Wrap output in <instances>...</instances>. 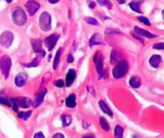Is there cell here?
Listing matches in <instances>:
<instances>
[{"label":"cell","mask_w":164,"mask_h":138,"mask_svg":"<svg viewBox=\"0 0 164 138\" xmlns=\"http://www.w3.org/2000/svg\"><path fill=\"white\" fill-rule=\"evenodd\" d=\"M128 71V64L126 61H119L113 69L112 74L117 79L123 78Z\"/></svg>","instance_id":"cell-1"},{"label":"cell","mask_w":164,"mask_h":138,"mask_svg":"<svg viewBox=\"0 0 164 138\" xmlns=\"http://www.w3.org/2000/svg\"><path fill=\"white\" fill-rule=\"evenodd\" d=\"M12 21L13 22L19 26H22L25 24L27 21V16L21 8H16L12 12Z\"/></svg>","instance_id":"cell-2"},{"label":"cell","mask_w":164,"mask_h":138,"mask_svg":"<svg viewBox=\"0 0 164 138\" xmlns=\"http://www.w3.org/2000/svg\"><path fill=\"white\" fill-rule=\"evenodd\" d=\"M39 25L42 31H50L52 28V18L49 12H44L41 14L39 19Z\"/></svg>","instance_id":"cell-3"},{"label":"cell","mask_w":164,"mask_h":138,"mask_svg":"<svg viewBox=\"0 0 164 138\" xmlns=\"http://www.w3.org/2000/svg\"><path fill=\"white\" fill-rule=\"evenodd\" d=\"M11 65H12V61L8 55H3L0 58V70L5 78L9 77Z\"/></svg>","instance_id":"cell-4"},{"label":"cell","mask_w":164,"mask_h":138,"mask_svg":"<svg viewBox=\"0 0 164 138\" xmlns=\"http://www.w3.org/2000/svg\"><path fill=\"white\" fill-rule=\"evenodd\" d=\"M14 39V35L12 32L9 31H5L1 34L0 37V43L4 48H9L12 45V41Z\"/></svg>","instance_id":"cell-5"},{"label":"cell","mask_w":164,"mask_h":138,"mask_svg":"<svg viewBox=\"0 0 164 138\" xmlns=\"http://www.w3.org/2000/svg\"><path fill=\"white\" fill-rule=\"evenodd\" d=\"M94 62L95 64H96V68H97V71L98 72L99 78H101L103 75V64H104V58H103V55L101 53L97 52V53L94 55Z\"/></svg>","instance_id":"cell-6"},{"label":"cell","mask_w":164,"mask_h":138,"mask_svg":"<svg viewBox=\"0 0 164 138\" xmlns=\"http://www.w3.org/2000/svg\"><path fill=\"white\" fill-rule=\"evenodd\" d=\"M25 8L30 16H34L40 9V4L35 0H28L25 3Z\"/></svg>","instance_id":"cell-7"},{"label":"cell","mask_w":164,"mask_h":138,"mask_svg":"<svg viewBox=\"0 0 164 138\" xmlns=\"http://www.w3.org/2000/svg\"><path fill=\"white\" fill-rule=\"evenodd\" d=\"M59 39V35L58 34H51L50 36L47 37L45 40V45L49 49V51H52L57 44L58 40Z\"/></svg>","instance_id":"cell-8"},{"label":"cell","mask_w":164,"mask_h":138,"mask_svg":"<svg viewBox=\"0 0 164 138\" xmlns=\"http://www.w3.org/2000/svg\"><path fill=\"white\" fill-rule=\"evenodd\" d=\"M11 101L16 102L19 107L22 108H28L31 105V101L28 98H12Z\"/></svg>","instance_id":"cell-9"},{"label":"cell","mask_w":164,"mask_h":138,"mask_svg":"<svg viewBox=\"0 0 164 138\" xmlns=\"http://www.w3.org/2000/svg\"><path fill=\"white\" fill-rule=\"evenodd\" d=\"M31 43L34 52L36 53H41L42 55V57H45V52L42 50V41L40 39H31Z\"/></svg>","instance_id":"cell-10"},{"label":"cell","mask_w":164,"mask_h":138,"mask_svg":"<svg viewBox=\"0 0 164 138\" xmlns=\"http://www.w3.org/2000/svg\"><path fill=\"white\" fill-rule=\"evenodd\" d=\"M26 80H27V75L25 73H20L16 77L15 79V83H16V86L18 87H23L24 85L26 83Z\"/></svg>","instance_id":"cell-11"},{"label":"cell","mask_w":164,"mask_h":138,"mask_svg":"<svg viewBox=\"0 0 164 138\" xmlns=\"http://www.w3.org/2000/svg\"><path fill=\"white\" fill-rule=\"evenodd\" d=\"M75 78H76L75 71L74 69H70L68 73L67 74V76H66V85H67V87H70L72 85Z\"/></svg>","instance_id":"cell-12"},{"label":"cell","mask_w":164,"mask_h":138,"mask_svg":"<svg viewBox=\"0 0 164 138\" xmlns=\"http://www.w3.org/2000/svg\"><path fill=\"white\" fill-rule=\"evenodd\" d=\"M46 93H47V90L45 89L43 90V91H42V92H40L38 94V95H37L36 98H35V102H34V107H39V106L42 104V103L44 100V98H45Z\"/></svg>","instance_id":"cell-13"},{"label":"cell","mask_w":164,"mask_h":138,"mask_svg":"<svg viewBox=\"0 0 164 138\" xmlns=\"http://www.w3.org/2000/svg\"><path fill=\"white\" fill-rule=\"evenodd\" d=\"M102 43V37L99 33H96L91 37L90 41H89V45L90 47H93L94 45H100Z\"/></svg>","instance_id":"cell-14"},{"label":"cell","mask_w":164,"mask_h":138,"mask_svg":"<svg viewBox=\"0 0 164 138\" xmlns=\"http://www.w3.org/2000/svg\"><path fill=\"white\" fill-rule=\"evenodd\" d=\"M134 29L136 33H138L139 34H140V35H142V36L143 37H146V38H155V37H157V35L152 34V33L149 32H147V30L143 29V28H141L135 27Z\"/></svg>","instance_id":"cell-15"},{"label":"cell","mask_w":164,"mask_h":138,"mask_svg":"<svg viewBox=\"0 0 164 138\" xmlns=\"http://www.w3.org/2000/svg\"><path fill=\"white\" fill-rule=\"evenodd\" d=\"M161 62H162V58L160 57V55H154L150 58V64L155 68L159 67Z\"/></svg>","instance_id":"cell-16"},{"label":"cell","mask_w":164,"mask_h":138,"mask_svg":"<svg viewBox=\"0 0 164 138\" xmlns=\"http://www.w3.org/2000/svg\"><path fill=\"white\" fill-rule=\"evenodd\" d=\"M66 105L68 107H74L76 106V96L74 94H71L69 96L67 97L65 100Z\"/></svg>","instance_id":"cell-17"},{"label":"cell","mask_w":164,"mask_h":138,"mask_svg":"<svg viewBox=\"0 0 164 138\" xmlns=\"http://www.w3.org/2000/svg\"><path fill=\"white\" fill-rule=\"evenodd\" d=\"M129 84L133 88H140V85H141L140 78L139 77H137V76H132L131 78H130Z\"/></svg>","instance_id":"cell-18"},{"label":"cell","mask_w":164,"mask_h":138,"mask_svg":"<svg viewBox=\"0 0 164 138\" xmlns=\"http://www.w3.org/2000/svg\"><path fill=\"white\" fill-rule=\"evenodd\" d=\"M99 105H100V107L101 108L103 112L107 114V115H109L110 117H112L113 116L112 110H111V108L107 105V104H106L105 102L103 101V100H100V101H99Z\"/></svg>","instance_id":"cell-19"},{"label":"cell","mask_w":164,"mask_h":138,"mask_svg":"<svg viewBox=\"0 0 164 138\" xmlns=\"http://www.w3.org/2000/svg\"><path fill=\"white\" fill-rule=\"evenodd\" d=\"M143 3V1H133L130 3V7L133 11L138 13H142V11L140 9V5Z\"/></svg>","instance_id":"cell-20"},{"label":"cell","mask_w":164,"mask_h":138,"mask_svg":"<svg viewBox=\"0 0 164 138\" xmlns=\"http://www.w3.org/2000/svg\"><path fill=\"white\" fill-rule=\"evenodd\" d=\"M61 119L62 121V124L64 127L69 126L71 121H72V118H71V116L67 115V114H64V115L61 116Z\"/></svg>","instance_id":"cell-21"},{"label":"cell","mask_w":164,"mask_h":138,"mask_svg":"<svg viewBox=\"0 0 164 138\" xmlns=\"http://www.w3.org/2000/svg\"><path fill=\"white\" fill-rule=\"evenodd\" d=\"M119 58H120V55L119 53H118V51L113 50L112 52H111V64H114L115 62H119Z\"/></svg>","instance_id":"cell-22"},{"label":"cell","mask_w":164,"mask_h":138,"mask_svg":"<svg viewBox=\"0 0 164 138\" xmlns=\"http://www.w3.org/2000/svg\"><path fill=\"white\" fill-rule=\"evenodd\" d=\"M124 134V128L121 127L120 125H117L114 129V136L117 138H121L123 136Z\"/></svg>","instance_id":"cell-23"},{"label":"cell","mask_w":164,"mask_h":138,"mask_svg":"<svg viewBox=\"0 0 164 138\" xmlns=\"http://www.w3.org/2000/svg\"><path fill=\"white\" fill-rule=\"evenodd\" d=\"M61 50L59 49L58 51L57 52L55 55V59H54V62H53V68L55 70L57 69L58 65L59 64V61H60V58H61Z\"/></svg>","instance_id":"cell-24"},{"label":"cell","mask_w":164,"mask_h":138,"mask_svg":"<svg viewBox=\"0 0 164 138\" xmlns=\"http://www.w3.org/2000/svg\"><path fill=\"white\" fill-rule=\"evenodd\" d=\"M100 126L105 131H108L110 130V126H109L108 123H107V120L104 118V117H101L100 118Z\"/></svg>","instance_id":"cell-25"},{"label":"cell","mask_w":164,"mask_h":138,"mask_svg":"<svg viewBox=\"0 0 164 138\" xmlns=\"http://www.w3.org/2000/svg\"><path fill=\"white\" fill-rule=\"evenodd\" d=\"M97 1L100 6H106L108 9L112 8V3L109 0H97Z\"/></svg>","instance_id":"cell-26"},{"label":"cell","mask_w":164,"mask_h":138,"mask_svg":"<svg viewBox=\"0 0 164 138\" xmlns=\"http://www.w3.org/2000/svg\"><path fill=\"white\" fill-rule=\"evenodd\" d=\"M31 114V111H28V112H20L18 114V117L21 119L24 120V121H27L28 117H30V115Z\"/></svg>","instance_id":"cell-27"},{"label":"cell","mask_w":164,"mask_h":138,"mask_svg":"<svg viewBox=\"0 0 164 138\" xmlns=\"http://www.w3.org/2000/svg\"><path fill=\"white\" fill-rule=\"evenodd\" d=\"M85 22H88V24L93 25V26H98L99 25L98 22H97V21L95 19H94V18H91V17L85 18Z\"/></svg>","instance_id":"cell-28"},{"label":"cell","mask_w":164,"mask_h":138,"mask_svg":"<svg viewBox=\"0 0 164 138\" xmlns=\"http://www.w3.org/2000/svg\"><path fill=\"white\" fill-rule=\"evenodd\" d=\"M38 63H39V62H38V58H34L33 62H31V63H30V64H25L24 65L27 68L36 67V66L38 65Z\"/></svg>","instance_id":"cell-29"},{"label":"cell","mask_w":164,"mask_h":138,"mask_svg":"<svg viewBox=\"0 0 164 138\" xmlns=\"http://www.w3.org/2000/svg\"><path fill=\"white\" fill-rule=\"evenodd\" d=\"M137 19H138V20L140 21L141 22H143V24L147 25V26H150V21H149V19H147V18L143 17V16H140V17H138Z\"/></svg>","instance_id":"cell-30"},{"label":"cell","mask_w":164,"mask_h":138,"mask_svg":"<svg viewBox=\"0 0 164 138\" xmlns=\"http://www.w3.org/2000/svg\"><path fill=\"white\" fill-rule=\"evenodd\" d=\"M153 48L154 49H157V50H164V42L155 44V45H154Z\"/></svg>","instance_id":"cell-31"},{"label":"cell","mask_w":164,"mask_h":138,"mask_svg":"<svg viewBox=\"0 0 164 138\" xmlns=\"http://www.w3.org/2000/svg\"><path fill=\"white\" fill-rule=\"evenodd\" d=\"M0 104H5L6 106H10V102L7 100L6 98H0Z\"/></svg>","instance_id":"cell-32"},{"label":"cell","mask_w":164,"mask_h":138,"mask_svg":"<svg viewBox=\"0 0 164 138\" xmlns=\"http://www.w3.org/2000/svg\"><path fill=\"white\" fill-rule=\"evenodd\" d=\"M55 86L58 87V88H62V87L64 86V82H63L62 80L59 79L55 83Z\"/></svg>","instance_id":"cell-33"},{"label":"cell","mask_w":164,"mask_h":138,"mask_svg":"<svg viewBox=\"0 0 164 138\" xmlns=\"http://www.w3.org/2000/svg\"><path fill=\"white\" fill-rule=\"evenodd\" d=\"M34 137H35V138H38V137L44 138V137H45V136H44V134L42 133V132H38V133L35 134V136H34Z\"/></svg>","instance_id":"cell-34"},{"label":"cell","mask_w":164,"mask_h":138,"mask_svg":"<svg viewBox=\"0 0 164 138\" xmlns=\"http://www.w3.org/2000/svg\"><path fill=\"white\" fill-rule=\"evenodd\" d=\"M74 62V58H73L72 55L70 54V55H68V57H67V62H68V63H71V62Z\"/></svg>","instance_id":"cell-35"},{"label":"cell","mask_w":164,"mask_h":138,"mask_svg":"<svg viewBox=\"0 0 164 138\" xmlns=\"http://www.w3.org/2000/svg\"><path fill=\"white\" fill-rule=\"evenodd\" d=\"M54 138H57V137H61V138H64V136L62 134H56L53 136Z\"/></svg>","instance_id":"cell-36"},{"label":"cell","mask_w":164,"mask_h":138,"mask_svg":"<svg viewBox=\"0 0 164 138\" xmlns=\"http://www.w3.org/2000/svg\"><path fill=\"white\" fill-rule=\"evenodd\" d=\"M59 0H49V2H50V3L52 4H55V3H57L58 2Z\"/></svg>","instance_id":"cell-37"},{"label":"cell","mask_w":164,"mask_h":138,"mask_svg":"<svg viewBox=\"0 0 164 138\" xmlns=\"http://www.w3.org/2000/svg\"><path fill=\"white\" fill-rule=\"evenodd\" d=\"M94 6H95V3H94V2H91V3L90 5H89V7H90L91 9H93V8H94Z\"/></svg>","instance_id":"cell-38"},{"label":"cell","mask_w":164,"mask_h":138,"mask_svg":"<svg viewBox=\"0 0 164 138\" xmlns=\"http://www.w3.org/2000/svg\"><path fill=\"white\" fill-rule=\"evenodd\" d=\"M117 1L119 4H124L125 2V0H117Z\"/></svg>","instance_id":"cell-39"},{"label":"cell","mask_w":164,"mask_h":138,"mask_svg":"<svg viewBox=\"0 0 164 138\" xmlns=\"http://www.w3.org/2000/svg\"><path fill=\"white\" fill-rule=\"evenodd\" d=\"M83 137H94V136H89V135H88V136H84Z\"/></svg>","instance_id":"cell-40"},{"label":"cell","mask_w":164,"mask_h":138,"mask_svg":"<svg viewBox=\"0 0 164 138\" xmlns=\"http://www.w3.org/2000/svg\"><path fill=\"white\" fill-rule=\"evenodd\" d=\"M5 1H6V2H9H9H12V0H5Z\"/></svg>","instance_id":"cell-41"},{"label":"cell","mask_w":164,"mask_h":138,"mask_svg":"<svg viewBox=\"0 0 164 138\" xmlns=\"http://www.w3.org/2000/svg\"><path fill=\"white\" fill-rule=\"evenodd\" d=\"M162 15H163V19H164V10H163Z\"/></svg>","instance_id":"cell-42"}]
</instances>
